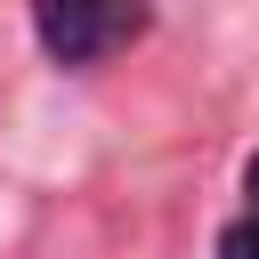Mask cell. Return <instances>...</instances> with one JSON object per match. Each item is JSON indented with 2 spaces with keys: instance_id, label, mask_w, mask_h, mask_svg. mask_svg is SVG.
<instances>
[{
  "instance_id": "6da1fadb",
  "label": "cell",
  "mask_w": 259,
  "mask_h": 259,
  "mask_svg": "<svg viewBox=\"0 0 259 259\" xmlns=\"http://www.w3.org/2000/svg\"><path fill=\"white\" fill-rule=\"evenodd\" d=\"M146 32V8H40L32 16V40L57 57V65H105L113 49H130Z\"/></svg>"
},
{
  "instance_id": "7a4b0ae2",
  "label": "cell",
  "mask_w": 259,
  "mask_h": 259,
  "mask_svg": "<svg viewBox=\"0 0 259 259\" xmlns=\"http://www.w3.org/2000/svg\"><path fill=\"white\" fill-rule=\"evenodd\" d=\"M219 259H259V154H251V170H243V210L227 219Z\"/></svg>"
}]
</instances>
